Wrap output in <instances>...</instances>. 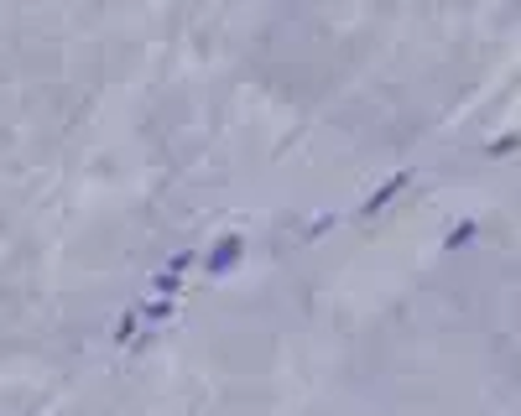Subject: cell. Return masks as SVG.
<instances>
[{
	"label": "cell",
	"mask_w": 521,
	"mask_h": 416,
	"mask_svg": "<svg viewBox=\"0 0 521 416\" xmlns=\"http://www.w3.org/2000/svg\"><path fill=\"white\" fill-rule=\"evenodd\" d=\"M464 239H474V224H459V229L448 234V250H453V245H464Z\"/></svg>",
	"instance_id": "obj_1"
}]
</instances>
